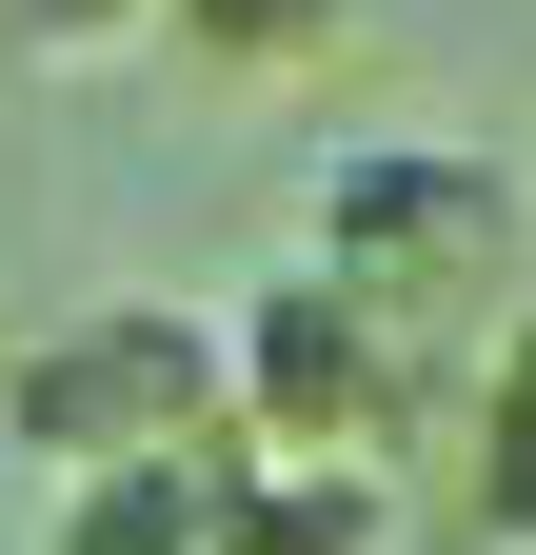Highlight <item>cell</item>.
<instances>
[{"label": "cell", "mask_w": 536, "mask_h": 555, "mask_svg": "<svg viewBox=\"0 0 536 555\" xmlns=\"http://www.w3.org/2000/svg\"><path fill=\"white\" fill-rule=\"evenodd\" d=\"M159 21H179L199 60H318V40L358 21V0H159Z\"/></svg>", "instance_id": "5b68a950"}, {"label": "cell", "mask_w": 536, "mask_h": 555, "mask_svg": "<svg viewBox=\"0 0 536 555\" xmlns=\"http://www.w3.org/2000/svg\"><path fill=\"white\" fill-rule=\"evenodd\" d=\"M0 437L60 456V476L199 456V437H239V337H199L179 298H100V318H60L40 358H0Z\"/></svg>", "instance_id": "7a4b0ae2"}, {"label": "cell", "mask_w": 536, "mask_h": 555, "mask_svg": "<svg viewBox=\"0 0 536 555\" xmlns=\"http://www.w3.org/2000/svg\"><path fill=\"white\" fill-rule=\"evenodd\" d=\"M318 278L397 358H477L516 318V179L457 159V139H339L318 159Z\"/></svg>", "instance_id": "6da1fadb"}, {"label": "cell", "mask_w": 536, "mask_h": 555, "mask_svg": "<svg viewBox=\"0 0 536 555\" xmlns=\"http://www.w3.org/2000/svg\"><path fill=\"white\" fill-rule=\"evenodd\" d=\"M457 516H477V555H536V298L477 337V397H457Z\"/></svg>", "instance_id": "277c9868"}, {"label": "cell", "mask_w": 536, "mask_h": 555, "mask_svg": "<svg viewBox=\"0 0 536 555\" xmlns=\"http://www.w3.org/2000/svg\"><path fill=\"white\" fill-rule=\"evenodd\" d=\"M239 437L258 456H318V476H378L418 437V358L339 298V278H279V298L239 318Z\"/></svg>", "instance_id": "3957f363"}]
</instances>
